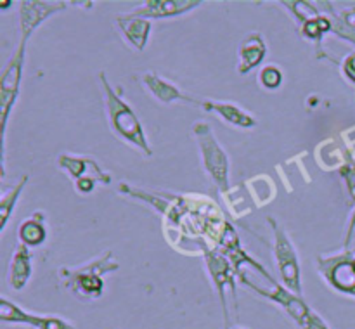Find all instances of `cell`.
Listing matches in <instances>:
<instances>
[{
    "label": "cell",
    "instance_id": "6da1fadb",
    "mask_svg": "<svg viewBox=\"0 0 355 329\" xmlns=\"http://www.w3.org/2000/svg\"><path fill=\"white\" fill-rule=\"evenodd\" d=\"M99 83L101 90H103L104 113H106L107 127H110L111 134L130 148H134L135 151L144 154L146 158H151L153 149L149 145L148 137H146L144 127H142L137 113L132 109L128 100L123 97L121 89H114L104 71H99Z\"/></svg>",
    "mask_w": 355,
    "mask_h": 329
},
{
    "label": "cell",
    "instance_id": "7a4b0ae2",
    "mask_svg": "<svg viewBox=\"0 0 355 329\" xmlns=\"http://www.w3.org/2000/svg\"><path fill=\"white\" fill-rule=\"evenodd\" d=\"M120 269V262L113 256L111 249H106L99 256L76 267H61L58 277L62 287L80 301L99 300L104 294V277Z\"/></svg>",
    "mask_w": 355,
    "mask_h": 329
},
{
    "label": "cell",
    "instance_id": "3957f363",
    "mask_svg": "<svg viewBox=\"0 0 355 329\" xmlns=\"http://www.w3.org/2000/svg\"><path fill=\"white\" fill-rule=\"evenodd\" d=\"M193 137L198 144L200 151L201 166L205 170V175L210 179V182L217 187L220 193H229L231 189V180H229V156L218 139L215 137L214 128L207 121H196L191 128Z\"/></svg>",
    "mask_w": 355,
    "mask_h": 329
},
{
    "label": "cell",
    "instance_id": "277c9868",
    "mask_svg": "<svg viewBox=\"0 0 355 329\" xmlns=\"http://www.w3.org/2000/svg\"><path fill=\"white\" fill-rule=\"evenodd\" d=\"M253 293H257L259 296H263L266 300L272 301V303L279 305L286 312L288 317L300 329H331L326 324V321L321 315L315 314V310H312L309 307V303L304 298L291 293L283 284H277V281L274 277L266 281L262 286L255 287Z\"/></svg>",
    "mask_w": 355,
    "mask_h": 329
},
{
    "label": "cell",
    "instance_id": "5b68a950",
    "mask_svg": "<svg viewBox=\"0 0 355 329\" xmlns=\"http://www.w3.org/2000/svg\"><path fill=\"white\" fill-rule=\"evenodd\" d=\"M270 229H272V251L274 262H276L277 272H279L281 283L286 290L295 293L297 296L304 298V290H302V272L300 262H298V253L295 249L293 241L283 225L277 224L272 217L267 218Z\"/></svg>",
    "mask_w": 355,
    "mask_h": 329
},
{
    "label": "cell",
    "instance_id": "8992f818",
    "mask_svg": "<svg viewBox=\"0 0 355 329\" xmlns=\"http://www.w3.org/2000/svg\"><path fill=\"white\" fill-rule=\"evenodd\" d=\"M26 45L28 44L24 42H19L17 48L7 61L2 71V78H0V130H2L3 149H6L7 121H9L10 113H12L21 92L24 61H26Z\"/></svg>",
    "mask_w": 355,
    "mask_h": 329
},
{
    "label": "cell",
    "instance_id": "52a82bcc",
    "mask_svg": "<svg viewBox=\"0 0 355 329\" xmlns=\"http://www.w3.org/2000/svg\"><path fill=\"white\" fill-rule=\"evenodd\" d=\"M318 269L329 287L355 298V251L321 255L318 258Z\"/></svg>",
    "mask_w": 355,
    "mask_h": 329
},
{
    "label": "cell",
    "instance_id": "ba28073f",
    "mask_svg": "<svg viewBox=\"0 0 355 329\" xmlns=\"http://www.w3.org/2000/svg\"><path fill=\"white\" fill-rule=\"evenodd\" d=\"M0 322L3 326H24L31 329H76L68 319L24 310L7 296L0 298Z\"/></svg>",
    "mask_w": 355,
    "mask_h": 329
},
{
    "label": "cell",
    "instance_id": "9c48e42d",
    "mask_svg": "<svg viewBox=\"0 0 355 329\" xmlns=\"http://www.w3.org/2000/svg\"><path fill=\"white\" fill-rule=\"evenodd\" d=\"M205 265H207L210 279L214 283L215 291L218 294V300L222 303V310H224L225 319V329H231V317H229V307L227 298H225V287L231 290V293L236 296V270L231 265V260L227 255L217 251V249H205Z\"/></svg>",
    "mask_w": 355,
    "mask_h": 329
},
{
    "label": "cell",
    "instance_id": "30bf717a",
    "mask_svg": "<svg viewBox=\"0 0 355 329\" xmlns=\"http://www.w3.org/2000/svg\"><path fill=\"white\" fill-rule=\"evenodd\" d=\"M71 6L69 2H49V0H23L19 2V42L28 44L31 35L54 14L62 12Z\"/></svg>",
    "mask_w": 355,
    "mask_h": 329
},
{
    "label": "cell",
    "instance_id": "8fae6325",
    "mask_svg": "<svg viewBox=\"0 0 355 329\" xmlns=\"http://www.w3.org/2000/svg\"><path fill=\"white\" fill-rule=\"evenodd\" d=\"M139 82H141V87L144 89V92L148 94L153 100H156L158 104H163V106H168V104L173 103H187L200 107L201 99H196V97L186 94L180 87H177L175 83L163 78L159 73L144 71L139 76Z\"/></svg>",
    "mask_w": 355,
    "mask_h": 329
},
{
    "label": "cell",
    "instance_id": "7c38bea8",
    "mask_svg": "<svg viewBox=\"0 0 355 329\" xmlns=\"http://www.w3.org/2000/svg\"><path fill=\"white\" fill-rule=\"evenodd\" d=\"M58 166L64 170L66 175L76 182L82 179H92L101 186H110L111 175L94 159L92 156L71 154V152H61L58 156Z\"/></svg>",
    "mask_w": 355,
    "mask_h": 329
},
{
    "label": "cell",
    "instance_id": "4fadbf2b",
    "mask_svg": "<svg viewBox=\"0 0 355 329\" xmlns=\"http://www.w3.org/2000/svg\"><path fill=\"white\" fill-rule=\"evenodd\" d=\"M114 28L120 33L121 40L132 48V51L142 52L148 45L149 35L153 30V21L146 17L135 16L134 12H118L114 14Z\"/></svg>",
    "mask_w": 355,
    "mask_h": 329
},
{
    "label": "cell",
    "instance_id": "5bb4252c",
    "mask_svg": "<svg viewBox=\"0 0 355 329\" xmlns=\"http://www.w3.org/2000/svg\"><path fill=\"white\" fill-rule=\"evenodd\" d=\"M200 107L208 114H214L225 125L239 130H252L259 125L257 118L241 106L231 100H215V99H201Z\"/></svg>",
    "mask_w": 355,
    "mask_h": 329
},
{
    "label": "cell",
    "instance_id": "9a60e30c",
    "mask_svg": "<svg viewBox=\"0 0 355 329\" xmlns=\"http://www.w3.org/2000/svg\"><path fill=\"white\" fill-rule=\"evenodd\" d=\"M200 6V0H146L141 6L135 7L132 12L149 21L172 19V17L184 16V14L198 9Z\"/></svg>",
    "mask_w": 355,
    "mask_h": 329
},
{
    "label": "cell",
    "instance_id": "2e32d148",
    "mask_svg": "<svg viewBox=\"0 0 355 329\" xmlns=\"http://www.w3.org/2000/svg\"><path fill=\"white\" fill-rule=\"evenodd\" d=\"M266 57H267V42L263 40L262 35L257 33V31L248 33L245 38H243L241 45H239L238 66H236V71H238L239 75H248L250 71L259 68Z\"/></svg>",
    "mask_w": 355,
    "mask_h": 329
},
{
    "label": "cell",
    "instance_id": "e0dca14e",
    "mask_svg": "<svg viewBox=\"0 0 355 329\" xmlns=\"http://www.w3.org/2000/svg\"><path fill=\"white\" fill-rule=\"evenodd\" d=\"M33 272V255L31 249L24 244H17L10 255L9 267H7V284L10 290L21 291L26 287Z\"/></svg>",
    "mask_w": 355,
    "mask_h": 329
},
{
    "label": "cell",
    "instance_id": "ac0fdd59",
    "mask_svg": "<svg viewBox=\"0 0 355 329\" xmlns=\"http://www.w3.org/2000/svg\"><path fill=\"white\" fill-rule=\"evenodd\" d=\"M17 239L19 244L26 248H38L47 239V224H45L44 211H33L28 218H24L17 227Z\"/></svg>",
    "mask_w": 355,
    "mask_h": 329
},
{
    "label": "cell",
    "instance_id": "d6986e66",
    "mask_svg": "<svg viewBox=\"0 0 355 329\" xmlns=\"http://www.w3.org/2000/svg\"><path fill=\"white\" fill-rule=\"evenodd\" d=\"M28 182H30V175L24 173L12 187H9V189L2 193V197H0V232L6 231L7 224H9V218L12 217L14 210L17 206V201H19L21 194H23Z\"/></svg>",
    "mask_w": 355,
    "mask_h": 329
},
{
    "label": "cell",
    "instance_id": "ffe728a7",
    "mask_svg": "<svg viewBox=\"0 0 355 329\" xmlns=\"http://www.w3.org/2000/svg\"><path fill=\"white\" fill-rule=\"evenodd\" d=\"M257 82H259L260 89L274 92V90L279 89L281 83H283V71H281L277 66L267 64L263 66L259 71V75H257Z\"/></svg>",
    "mask_w": 355,
    "mask_h": 329
},
{
    "label": "cell",
    "instance_id": "44dd1931",
    "mask_svg": "<svg viewBox=\"0 0 355 329\" xmlns=\"http://www.w3.org/2000/svg\"><path fill=\"white\" fill-rule=\"evenodd\" d=\"M342 73L349 82L355 83V51L350 52L342 61Z\"/></svg>",
    "mask_w": 355,
    "mask_h": 329
},
{
    "label": "cell",
    "instance_id": "7402d4cb",
    "mask_svg": "<svg viewBox=\"0 0 355 329\" xmlns=\"http://www.w3.org/2000/svg\"><path fill=\"white\" fill-rule=\"evenodd\" d=\"M338 19L342 21L347 28H350V30L355 31V7H349V9L340 10Z\"/></svg>",
    "mask_w": 355,
    "mask_h": 329
},
{
    "label": "cell",
    "instance_id": "603a6c76",
    "mask_svg": "<svg viewBox=\"0 0 355 329\" xmlns=\"http://www.w3.org/2000/svg\"><path fill=\"white\" fill-rule=\"evenodd\" d=\"M347 177H349V186H350V189H355V173L354 175H350V173H347Z\"/></svg>",
    "mask_w": 355,
    "mask_h": 329
},
{
    "label": "cell",
    "instance_id": "cb8c5ba5",
    "mask_svg": "<svg viewBox=\"0 0 355 329\" xmlns=\"http://www.w3.org/2000/svg\"><path fill=\"white\" fill-rule=\"evenodd\" d=\"M231 329H246V328H241V326H236V328H231Z\"/></svg>",
    "mask_w": 355,
    "mask_h": 329
}]
</instances>
